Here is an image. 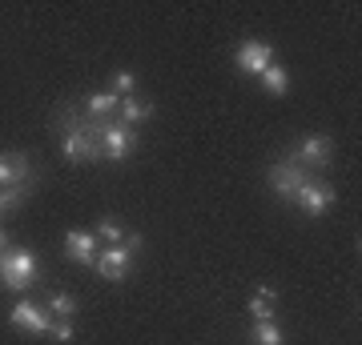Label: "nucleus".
I'll return each instance as SVG.
<instances>
[{
    "label": "nucleus",
    "mask_w": 362,
    "mask_h": 345,
    "mask_svg": "<svg viewBox=\"0 0 362 345\" xmlns=\"http://www.w3.org/2000/svg\"><path fill=\"white\" fill-rule=\"evenodd\" d=\"M57 133H61V153L73 165L101 157V121L85 116V109H77V104H65L57 113Z\"/></svg>",
    "instance_id": "1"
},
{
    "label": "nucleus",
    "mask_w": 362,
    "mask_h": 345,
    "mask_svg": "<svg viewBox=\"0 0 362 345\" xmlns=\"http://www.w3.org/2000/svg\"><path fill=\"white\" fill-rule=\"evenodd\" d=\"M40 277V257L33 249H4L0 253V285L8 293H28Z\"/></svg>",
    "instance_id": "2"
},
{
    "label": "nucleus",
    "mask_w": 362,
    "mask_h": 345,
    "mask_svg": "<svg viewBox=\"0 0 362 345\" xmlns=\"http://www.w3.org/2000/svg\"><path fill=\"white\" fill-rule=\"evenodd\" d=\"M137 249H141V233H129L121 245H105L101 253H97V273H101L105 282H125Z\"/></svg>",
    "instance_id": "3"
},
{
    "label": "nucleus",
    "mask_w": 362,
    "mask_h": 345,
    "mask_svg": "<svg viewBox=\"0 0 362 345\" xmlns=\"http://www.w3.org/2000/svg\"><path fill=\"white\" fill-rule=\"evenodd\" d=\"M314 173L310 169H302V165H294L290 157H282V161H274L270 165V173H266V181H270V189L282 197V201H294V193L310 181Z\"/></svg>",
    "instance_id": "4"
},
{
    "label": "nucleus",
    "mask_w": 362,
    "mask_h": 345,
    "mask_svg": "<svg viewBox=\"0 0 362 345\" xmlns=\"http://www.w3.org/2000/svg\"><path fill=\"white\" fill-rule=\"evenodd\" d=\"M137 149V133L121 121H101V157L105 161H125Z\"/></svg>",
    "instance_id": "5"
},
{
    "label": "nucleus",
    "mask_w": 362,
    "mask_h": 345,
    "mask_svg": "<svg viewBox=\"0 0 362 345\" xmlns=\"http://www.w3.org/2000/svg\"><path fill=\"white\" fill-rule=\"evenodd\" d=\"M334 185L330 181H322V177H310L302 189L294 193V205L306 213V217H322V213H330V205H334Z\"/></svg>",
    "instance_id": "6"
},
{
    "label": "nucleus",
    "mask_w": 362,
    "mask_h": 345,
    "mask_svg": "<svg viewBox=\"0 0 362 345\" xmlns=\"http://www.w3.org/2000/svg\"><path fill=\"white\" fill-rule=\"evenodd\" d=\"M290 161L302 165V169H310V173H314V169H326L330 161H334V141H330L326 133H310V137L290 153Z\"/></svg>",
    "instance_id": "7"
},
{
    "label": "nucleus",
    "mask_w": 362,
    "mask_h": 345,
    "mask_svg": "<svg viewBox=\"0 0 362 345\" xmlns=\"http://www.w3.org/2000/svg\"><path fill=\"white\" fill-rule=\"evenodd\" d=\"M8 321H13L16 329H25V333H37V337H49L52 329V313L45 305H37V301H28V297H21L13 305V313H8Z\"/></svg>",
    "instance_id": "8"
},
{
    "label": "nucleus",
    "mask_w": 362,
    "mask_h": 345,
    "mask_svg": "<svg viewBox=\"0 0 362 345\" xmlns=\"http://www.w3.org/2000/svg\"><path fill=\"white\" fill-rule=\"evenodd\" d=\"M233 64H238L242 73H250V77H262L274 64V44L270 40H242L238 52H233Z\"/></svg>",
    "instance_id": "9"
},
{
    "label": "nucleus",
    "mask_w": 362,
    "mask_h": 345,
    "mask_svg": "<svg viewBox=\"0 0 362 345\" xmlns=\"http://www.w3.org/2000/svg\"><path fill=\"white\" fill-rule=\"evenodd\" d=\"M33 165L21 149H8L0 153V189H33Z\"/></svg>",
    "instance_id": "10"
},
{
    "label": "nucleus",
    "mask_w": 362,
    "mask_h": 345,
    "mask_svg": "<svg viewBox=\"0 0 362 345\" xmlns=\"http://www.w3.org/2000/svg\"><path fill=\"white\" fill-rule=\"evenodd\" d=\"M97 253H101V245L93 237V229H69L65 233V257L69 261H77L85 269H97Z\"/></svg>",
    "instance_id": "11"
},
{
    "label": "nucleus",
    "mask_w": 362,
    "mask_h": 345,
    "mask_svg": "<svg viewBox=\"0 0 362 345\" xmlns=\"http://www.w3.org/2000/svg\"><path fill=\"white\" fill-rule=\"evenodd\" d=\"M149 113H153V104L145 101V97H137V92H133V97H125V101H121V109H117V116H121V125H141V121H149Z\"/></svg>",
    "instance_id": "12"
},
{
    "label": "nucleus",
    "mask_w": 362,
    "mask_h": 345,
    "mask_svg": "<svg viewBox=\"0 0 362 345\" xmlns=\"http://www.w3.org/2000/svg\"><path fill=\"white\" fill-rule=\"evenodd\" d=\"M250 317L254 321H274V309H278V293H274V285H262L258 293L250 297Z\"/></svg>",
    "instance_id": "13"
},
{
    "label": "nucleus",
    "mask_w": 362,
    "mask_h": 345,
    "mask_svg": "<svg viewBox=\"0 0 362 345\" xmlns=\"http://www.w3.org/2000/svg\"><path fill=\"white\" fill-rule=\"evenodd\" d=\"M121 109V97H113V92H93L89 101H85V116H93V121H109V116Z\"/></svg>",
    "instance_id": "14"
},
{
    "label": "nucleus",
    "mask_w": 362,
    "mask_h": 345,
    "mask_svg": "<svg viewBox=\"0 0 362 345\" xmlns=\"http://www.w3.org/2000/svg\"><path fill=\"white\" fill-rule=\"evenodd\" d=\"M262 89L270 92V97H286V92H290V73H286L282 64L274 61L270 68L262 73Z\"/></svg>",
    "instance_id": "15"
},
{
    "label": "nucleus",
    "mask_w": 362,
    "mask_h": 345,
    "mask_svg": "<svg viewBox=\"0 0 362 345\" xmlns=\"http://www.w3.org/2000/svg\"><path fill=\"white\" fill-rule=\"evenodd\" d=\"M45 309H49L57 321H73V313H77V297L73 293H49L45 297Z\"/></svg>",
    "instance_id": "16"
},
{
    "label": "nucleus",
    "mask_w": 362,
    "mask_h": 345,
    "mask_svg": "<svg viewBox=\"0 0 362 345\" xmlns=\"http://www.w3.org/2000/svg\"><path fill=\"white\" fill-rule=\"evenodd\" d=\"M250 345H286V337H282V329H278L274 321H254Z\"/></svg>",
    "instance_id": "17"
},
{
    "label": "nucleus",
    "mask_w": 362,
    "mask_h": 345,
    "mask_svg": "<svg viewBox=\"0 0 362 345\" xmlns=\"http://www.w3.org/2000/svg\"><path fill=\"white\" fill-rule=\"evenodd\" d=\"M93 237H97V245L105 249V245H121L125 241V229H121L113 217H101L97 221V229H93Z\"/></svg>",
    "instance_id": "18"
},
{
    "label": "nucleus",
    "mask_w": 362,
    "mask_h": 345,
    "mask_svg": "<svg viewBox=\"0 0 362 345\" xmlns=\"http://www.w3.org/2000/svg\"><path fill=\"white\" fill-rule=\"evenodd\" d=\"M109 92H113V97H121V101H125V97H133V92H137V77H133L129 68L113 73V80H109Z\"/></svg>",
    "instance_id": "19"
},
{
    "label": "nucleus",
    "mask_w": 362,
    "mask_h": 345,
    "mask_svg": "<svg viewBox=\"0 0 362 345\" xmlns=\"http://www.w3.org/2000/svg\"><path fill=\"white\" fill-rule=\"evenodd\" d=\"M28 197V189H0V213H8V209H21Z\"/></svg>",
    "instance_id": "20"
},
{
    "label": "nucleus",
    "mask_w": 362,
    "mask_h": 345,
    "mask_svg": "<svg viewBox=\"0 0 362 345\" xmlns=\"http://www.w3.org/2000/svg\"><path fill=\"white\" fill-rule=\"evenodd\" d=\"M49 337H57L61 345H69V341H73V321H52Z\"/></svg>",
    "instance_id": "21"
},
{
    "label": "nucleus",
    "mask_w": 362,
    "mask_h": 345,
    "mask_svg": "<svg viewBox=\"0 0 362 345\" xmlns=\"http://www.w3.org/2000/svg\"><path fill=\"white\" fill-rule=\"evenodd\" d=\"M0 249H8V233L0 229Z\"/></svg>",
    "instance_id": "22"
}]
</instances>
